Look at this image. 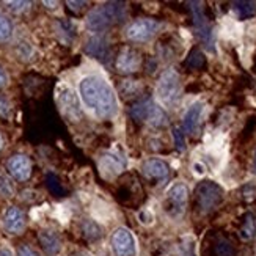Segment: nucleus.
<instances>
[{"mask_svg": "<svg viewBox=\"0 0 256 256\" xmlns=\"http://www.w3.org/2000/svg\"><path fill=\"white\" fill-rule=\"evenodd\" d=\"M79 94L85 108L98 118H112L118 110V101L114 88L102 77L85 76L79 82Z\"/></svg>", "mask_w": 256, "mask_h": 256, "instance_id": "nucleus-1", "label": "nucleus"}, {"mask_svg": "<svg viewBox=\"0 0 256 256\" xmlns=\"http://www.w3.org/2000/svg\"><path fill=\"white\" fill-rule=\"evenodd\" d=\"M158 99L166 107H174L181 99V79L174 70H166L156 88Z\"/></svg>", "mask_w": 256, "mask_h": 256, "instance_id": "nucleus-2", "label": "nucleus"}, {"mask_svg": "<svg viewBox=\"0 0 256 256\" xmlns=\"http://www.w3.org/2000/svg\"><path fill=\"white\" fill-rule=\"evenodd\" d=\"M222 200H224V190L212 181H203L195 188V204L200 209V212L203 214L217 209Z\"/></svg>", "mask_w": 256, "mask_h": 256, "instance_id": "nucleus-3", "label": "nucleus"}, {"mask_svg": "<svg viewBox=\"0 0 256 256\" xmlns=\"http://www.w3.org/2000/svg\"><path fill=\"white\" fill-rule=\"evenodd\" d=\"M132 115L137 120L146 121L148 124L154 128H162L168 123V118H166L165 112L159 106H156L152 101H143L137 104L132 108Z\"/></svg>", "mask_w": 256, "mask_h": 256, "instance_id": "nucleus-4", "label": "nucleus"}, {"mask_svg": "<svg viewBox=\"0 0 256 256\" xmlns=\"http://www.w3.org/2000/svg\"><path fill=\"white\" fill-rule=\"evenodd\" d=\"M188 198V190L187 187L181 182L174 184L168 194H166V202H165V210L170 217H181L186 210Z\"/></svg>", "mask_w": 256, "mask_h": 256, "instance_id": "nucleus-5", "label": "nucleus"}, {"mask_svg": "<svg viewBox=\"0 0 256 256\" xmlns=\"http://www.w3.org/2000/svg\"><path fill=\"white\" fill-rule=\"evenodd\" d=\"M159 30V24L152 19H138L134 20L126 30L128 40L134 42H146Z\"/></svg>", "mask_w": 256, "mask_h": 256, "instance_id": "nucleus-6", "label": "nucleus"}, {"mask_svg": "<svg viewBox=\"0 0 256 256\" xmlns=\"http://www.w3.org/2000/svg\"><path fill=\"white\" fill-rule=\"evenodd\" d=\"M112 248L116 256H134L136 254V240L128 228H116L110 239Z\"/></svg>", "mask_w": 256, "mask_h": 256, "instance_id": "nucleus-7", "label": "nucleus"}, {"mask_svg": "<svg viewBox=\"0 0 256 256\" xmlns=\"http://www.w3.org/2000/svg\"><path fill=\"white\" fill-rule=\"evenodd\" d=\"M6 166H8L10 174L18 181H27L32 174V162L24 154L13 156V158L8 160Z\"/></svg>", "mask_w": 256, "mask_h": 256, "instance_id": "nucleus-8", "label": "nucleus"}, {"mask_svg": "<svg viewBox=\"0 0 256 256\" xmlns=\"http://www.w3.org/2000/svg\"><path fill=\"white\" fill-rule=\"evenodd\" d=\"M116 68L120 72H134L140 68V55L130 48H123L116 58Z\"/></svg>", "mask_w": 256, "mask_h": 256, "instance_id": "nucleus-9", "label": "nucleus"}, {"mask_svg": "<svg viewBox=\"0 0 256 256\" xmlns=\"http://www.w3.org/2000/svg\"><path fill=\"white\" fill-rule=\"evenodd\" d=\"M4 225H5V230L11 234H19V232L24 231L26 228V216L24 212L19 209V208H10L6 212H5V217H4Z\"/></svg>", "mask_w": 256, "mask_h": 256, "instance_id": "nucleus-10", "label": "nucleus"}, {"mask_svg": "<svg viewBox=\"0 0 256 256\" xmlns=\"http://www.w3.org/2000/svg\"><path fill=\"white\" fill-rule=\"evenodd\" d=\"M142 173L144 178H148V180L162 181V180H166V178H168L170 168H168V165L160 159H150L143 164Z\"/></svg>", "mask_w": 256, "mask_h": 256, "instance_id": "nucleus-11", "label": "nucleus"}, {"mask_svg": "<svg viewBox=\"0 0 256 256\" xmlns=\"http://www.w3.org/2000/svg\"><path fill=\"white\" fill-rule=\"evenodd\" d=\"M190 5H192V10H194L195 27H196L198 35L206 42V46H209V44H212V33H210V27L208 24L204 14H203V10H202V6H200V4H196V2H192Z\"/></svg>", "mask_w": 256, "mask_h": 256, "instance_id": "nucleus-12", "label": "nucleus"}, {"mask_svg": "<svg viewBox=\"0 0 256 256\" xmlns=\"http://www.w3.org/2000/svg\"><path fill=\"white\" fill-rule=\"evenodd\" d=\"M203 110H204V106L203 102H195L188 107V110L184 115V129L188 132V134H196L198 128H200V123H202V116H203Z\"/></svg>", "mask_w": 256, "mask_h": 256, "instance_id": "nucleus-13", "label": "nucleus"}, {"mask_svg": "<svg viewBox=\"0 0 256 256\" xmlns=\"http://www.w3.org/2000/svg\"><path fill=\"white\" fill-rule=\"evenodd\" d=\"M110 22H114L112 19H110L108 13L106 6L101 8V10H93L90 14H88L86 18V26L90 30L93 32H102L108 27Z\"/></svg>", "mask_w": 256, "mask_h": 256, "instance_id": "nucleus-14", "label": "nucleus"}, {"mask_svg": "<svg viewBox=\"0 0 256 256\" xmlns=\"http://www.w3.org/2000/svg\"><path fill=\"white\" fill-rule=\"evenodd\" d=\"M40 242L48 254H57L60 252V240L58 238L50 231H41L40 232Z\"/></svg>", "mask_w": 256, "mask_h": 256, "instance_id": "nucleus-15", "label": "nucleus"}, {"mask_svg": "<svg viewBox=\"0 0 256 256\" xmlns=\"http://www.w3.org/2000/svg\"><path fill=\"white\" fill-rule=\"evenodd\" d=\"M60 104L63 107V110L68 115L72 116V112L76 115H79V106H77V101H76V96L71 90H66L63 94H60Z\"/></svg>", "mask_w": 256, "mask_h": 256, "instance_id": "nucleus-16", "label": "nucleus"}, {"mask_svg": "<svg viewBox=\"0 0 256 256\" xmlns=\"http://www.w3.org/2000/svg\"><path fill=\"white\" fill-rule=\"evenodd\" d=\"M232 6H234V11L240 19H248V18L254 16V13H256L254 2H234Z\"/></svg>", "mask_w": 256, "mask_h": 256, "instance_id": "nucleus-17", "label": "nucleus"}, {"mask_svg": "<svg viewBox=\"0 0 256 256\" xmlns=\"http://www.w3.org/2000/svg\"><path fill=\"white\" fill-rule=\"evenodd\" d=\"M240 234L244 239H250L254 236V220L252 214H247L246 218H244V224L240 228Z\"/></svg>", "mask_w": 256, "mask_h": 256, "instance_id": "nucleus-18", "label": "nucleus"}, {"mask_svg": "<svg viewBox=\"0 0 256 256\" xmlns=\"http://www.w3.org/2000/svg\"><path fill=\"white\" fill-rule=\"evenodd\" d=\"M0 195L5 198H11L14 195V187L4 173H0Z\"/></svg>", "mask_w": 256, "mask_h": 256, "instance_id": "nucleus-19", "label": "nucleus"}, {"mask_svg": "<svg viewBox=\"0 0 256 256\" xmlns=\"http://www.w3.org/2000/svg\"><path fill=\"white\" fill-rule=\"evenodd\" d=\"M11 30H13V27H11V22L10 19L0 13V40H6L11 36Z\"/></svg>", "mask_w": 256, "mask_h": 256, "instance_id": "nucleus-20", "label": "nucleus"}, {"mask_svg": "<svg viewBox=\"0 0 256 256\" xmlns=\"http://www.w3.org/2000/svg\"><path fill=\"white\" fill-rule=\"evenodd\" d=\"M216 253H217V256H234V248H232L228 242L222 240L217 244Z\"/></svg>", "mask_w": 256, "mask_h": 256, "instance_id": "nucleus-21", "label": "nucleus"}, {"mask_svg": "<svg viewBox=\"0 0 256 256\" xmlns=\"http://www.w3.org/2000/svg\"><path fill=\"white\" fill-rule=\"evenodd\" d=\"M203 63H204V58H203L202 52H198V50H194L192 55H190V58L187 60V64L192 66V68H202Z\"/></svg>", "mask_w": 256, "mask_h": 256, "instance_id": "nucleus-22", "label": "nucleus"}, {"mask_svg": "<svg viewBox=\"0 0 256 256\" xmlns=\"http://www.w3.org/2000/svg\"><path fill=\"white\" fill-rule=\"evenodd\" d=\"M173 137H174V143H176V148L180 151L186 150V140H184V134L181 129H174L173 130Z\"/></svg>", "mask_w": 256, "mask_h": 256, "instance_id": "nucleus-23", "label": "nucleus"}, {"mask_svg": "<svg viewBox=\"0 0 256 256\" xmlns=\"http://www.w3.org/2000/svg\"><path fill=\"white\" fill-rule=\"evenodd\" d=\"M6 5L13 11H16V13H19V11L27 10L30 6V2H6Z\"/></svg>", "mask_w": 256, "mask_h": 256, "instance_id": "nucleus-24", "label": "nucleus"}, {"mask_svg": "<svg viewBox=\"0 0 256 256\" xmlns=\"http://www.w3.org/2000/svg\"><path fill=\"white\" fill-rule=\"evenodd\" d=\"M8 114H10L8 102L4 101V99H0V115H2V116H8Z\"/></svg>", "mask_w": 256, "mask_h": 256, "instance_id": "nucleus-25", "label": "nucleus"}, {"mask_svg": "<svg viewBox=\"0 0 256 256\" xmlns=\"http://www.w3.org/2000/svg\"><path fill=\"white\" fill-rule=\"evenodd\" d=\"M18 256H38L35 252H33L32 248H28V247H22L20 250H19V254Z\"/></svg>", "mask_w": 256, "mask_h": 256, "instance_id": "nucleus-26", "label": "nucleus"}, {"mask_svg": "<svg viewBox=\"0 0 256 256\" xmlns=\"http://www.w3.org/2000/svg\"><path fill=\"white\" fill-rule=\"evenodd\" d=\"M8 82V77H6V72L0 68V88H4Z\"/></svg>", "mask_w": 256, "mask_h": 256, "instance_id": "nucleus-27", "label": "nucleus"}, {"mask_svg": "<svg viewBox=\"0 0 256 256\" xmlns=\"http://www.w3.org/2000/svg\"><path fill=\"white\" fill-rule=\"evenodd\" d=\"M0 256H13V252H11L8 247H4L2 250H0Z\"/></svg>", "mask_w": 256, "mask_h": 256, "instance_id": "nucleus-28", "label": "nucleus"}, {"mask_svg": "<svg viewBox=\"0 0 256 256\" xmlns=\"http://www.w3.org/2000/svg\"><path fill=\"white\" fill-rule=\"evenodd\" d=\"M4 148V137H2V134H0V151H2Z\"/></svg>", "mask_w": 256, "mask_h": 256, "instance_id": "nucleus-29", "label": "nucleus"}]
</instances>
